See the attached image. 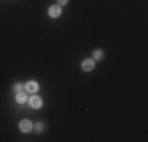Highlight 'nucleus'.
<instances>
[{
  "mask_svg": "<svg viewBox=\"0 0 148 142\" xmlns=\"http://www.w3.org/2000/svg\"><path fill=\"white\" fill-rule=\"evenodd\" d=\"M19 128H21V131H24V133L30 131L31 129V122L30 120H22L21 125H19Z\"/></svg>",
  "mask_w": 148,
  "mask_h": 142,
  "instance_id": "f257e3e1",
  "label": "nucleus"
},
{
  "mask_svg": "<svg viewBox=\"0 0 148 142\" xmlns=\"http://www.w3.org/2000/svg\"><path fill=\"white\" fill-rule=\"evenodd\" d=\"M41 104H43V101H41L40 96H31V98H30V106H31V107L38 109V107H41Z\"/></svg>",
  "mask_w": 148,
  "mask_h": 142,
  "instance_id": "f03ea898",
  "label": "nucleus"
},
{
  "mask_svg": "<svg viewBox=\"0 0 148 142\" xmlns=\"http://www.w3.org/2000/svg\"><path fill=\"white\" fill-rule=\"evenodd\" d=\"M93 66H94V62L91 59H87V60H84L82 62V68L85 69V71H90V69H93Z\"/></svg>",
  "mask_w": 148,
  "mask_h": 142,
  "instance_id": "7ed1b4c3",
  "label": "nucleus"
},
{
  "mask_svg": "<svg viewBox=\"0 0 148 142\" xmlns=\"http://www.w3.org/2000/svg\"><path fill=\"white\" fill-rule=\"evenodd\" d=\"M60 13H62V9H60L58 5H54L49 8V16H52V17H57V16H60Z\"/></svg>",
  "mask_w": 148,
  "mask_h": 142,
  "instance_id": "20e7f679",
  "label": "nucleus"
},
{
  "mask_svg": "<svg viewBox=\"0 0 148 142\" xmlns=\"http://www.w3.org/2000/svg\"><path fill=\"white\" fill-rule=\"evenodd\" d=\"M16 100H17V103H25V101H27V95L21 90V92H17V95H16Z\"/></svg>",
  "mask_w": 148,
  "mask_h": 142,
  "instance_id": "39448f33",
  "label": "nucleus"
},
{
  "mask_svg": "<svg viewBox=\"0 0 148 142\" xmlns=\"http://www.w3.org/2000/svg\"><path fill=\"white\" fill-rule=\"evenodd\" d=\"M27 90L31 92V93H35V92L38 90V84H36V82H33V81L28 82V84H27Z\"/></svg>",
  "mask_w": 148,
  "mask_h": 142,
  "instance_id": "423d86ee",
  "label": "nucleus"
},
{
  "mask_svg": "<svg viewBox=\"0 0 148 142\" xmlns=\"http://www.w3.org/2000/svg\"><path fill=\"white\" fill-rule=\"evenodd\" d=\"M94 59L96 60L102 59V52H101V50H94Z\"/></svg>",
  "mask_w": 148,
  "mask_h": 142,
  "instance_id": "0eeeda50",
  "label": "nucleus"
},
{
  "mask_svg": "<svg viewBox=\"0 0 148 142\" xmlns=\"http://www.w3.org/2000/svg\"><path fill=\"white\" fill-rule=\"evenodd\" d=\"M22 87H24L22 84H17V85L14 87V90H16V92H21V90H22Z\"/></svg>",
  "mask_w": 148,
  "mask_h": 142,
  "instance_id": "6e6552de",
  "label": "nucleus"
},
{
  "mask_svg": "<svg viewBox=\"0 0 148 142\" xmlns=\"http://www.w3.org/2000/svg\"><path fill=\"white\" fill-rule=\"evenodd\" d=\"M68 3V0H58V5H66Z\"/></svg>",
  "mask_w": 148,
  "mask_h": 142,
  "instance_id": "1a4fd4ad",
  "label": "nucleus"
},
{
  "mask_svg": "<svg viewBox=\"0 0 148 142\" xmlns=\"http://www.w3.org/2000/svg\"><path fill=\"white\" fill-rule=\"evenodd\" d=\"M36 128L41 131V129H43V123H38V125H36Z\"/></svg>",
  "mask_w": 148,
  "mask_h": 142,
  "instance_id": "9d476101",
  "label": "nucleus"
}]
</instances>
